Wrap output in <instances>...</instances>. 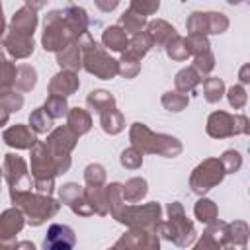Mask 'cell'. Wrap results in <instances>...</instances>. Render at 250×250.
Returning a JSON list of instances; mask_svg holds the SVG:
<instances>
[{
    "mask_svg": "<svg viewBox=\"0 0 250 250\" xmlns=\"http://www.w3.org/2000/svg\"><path fill=\"white\" fill-rule=\"evenodd\" d=\"M131 141L135 150H141V152H160L164 156H176L182 152V145L178 143V139L170 135H154L143 123L133 125Z\"/></svg>",
    "mask_w": 250,
    "mask_h": 250,
    "instance_id": "1",
    "label": "cell"
},
{
    "mask_svg": "<svg viewBox=\"0 0 250 250\" xmlns=\"http://www.w3.org/2000/svg\"><path fill=\"white\" fill-rule=\"evenodd\" d=\"M168 213H170V221L168 223H158L156 229L164 234V238L176 242L178 246L191 244L195 240V229H193L191 221L186 219L182 205L180 203H170Z\"/></svg>",
    "mask_w": 250,
    "mask_h": 250,
    "instance_id": "2",
    "label": "cell"
},
{
    "mask_svg": "<svg viewBox=\"0 0 250 250\" xmlns=\"http://www.w3.org/2000/svg\"><path fill=\"white\" fill-rule=\"evenodd\" d=\"M10 195H12V201L18 203L27 213L29 223L33 227L41 225L45 219H49L51 215H55L59 211V203L45 195H31L27 191H16V189H12Z\"/></svg>",
    "mask_w": 250,
    "mask_h": 250,
    "instance_id": "3",
    "label": "cell"
},
{
    "mask_svg": "<svg viewBox=\"0 0 250 250\" xmlns=\"http://www.w3.org/2000/svg\"><path fill=\"white\" fill-rule=\"evenodd\" d=\"M82 49H84V66L88 72L107 80V78H113L119 70L117 62L113 59H109L98 45L96 41L90 37V35H84V41H82Z\"/></svg>",
    "mask_w": 250,
    "mask_h": 250,
    "instance_id": "4",
    "label": "cell"
},
{
    "mask_svg": "<svg viewBox=\"0 0 250 250\" xmlns=\"http://www.w3.org/2000/svg\"><path fill=\"white\" fill-rule=\"evenodd\" d=\"M223 178H225V170H223L221 162H219L217 158H207V160H203V162L193 170L189 184H191V189H193L195 193H205V191H209L213 186L221 184Z\"/></svg>",
    "mask_w": 250,
    "mask_h": 250,
    "instance_id": "5",
    "label": "cell"
},
{
    "mask_svg": "<svg viewBox=\"0 0 250 250\" xmlns=\"http://www.w3.org/2000/svg\"><path fill=\"white\" fill-rule=\"evenodd\" d=\"M72 31L68 29L64 18L61 12H51L45 21V35H43V45L45 51H57L64 49L66 43L72 39Z\"/></svg>",
    "mask_w": 250,
    "mask_h": 250,
    "instance_id": "6",
    "label": "cell"
},
{
    "mask_svg": "<svg viewBox=\"0 0 250 250\" xmlns=\"http://www.w3.org/2000/svg\"><path fill=\"white\" fill-rule=\"evenodd\" d=\"M160 205L158 203H148L143 207H127L117 215V221L127 223L133 229H156L160 223Z\"/></svg>",
    "mask_w": 250,
    "mask_h": 250,
    "instance_id": "7",
    "label": "cell"
},
{
    "mask_svg": "<svg viewBox=\"0 0 250 250\" xmlns=\"http://www.w3.org/2000/svg\"><path fill=\"white\" fill-rule=\"evenodd\" d=\"M227 27H229V20L225 18V14L195 12L188 20V29L191 33H199V35H203V33H223Z\"/></svg>",
    "mask_w": 250,
    "mask_h": 250,
    "instance_id": "8",
    "label": "cell"
},
{
    "mask_svg": "<svg viewBox=\"0 0 250 250\" xmlns=\"http://www.w3.org/2000/svg\"><path fill=\"white\" fill-rule=\"evenodd\" d=\"M4 172H6L8 184L12 186V189L25 191L31 186V180H29V174H27V168H25V162L20 156L6 154V158H4Z\"/></svg>",
    "mask_w": 250,
    "mask_h": 250,
    "instance_id": "9",
    "label": "cell"
},
{
    "mask_svg": "<svg viewBox=\"0 0 250 250\" xmlns=\"http://www.w3.org/2000/svg\"><path fill=\"white\" fill-rule=\"evenodd\" d=\"M74 242H76V236L72 229H68L66 225H51L43 240V248L45 250H72Z\"/></svg>",
    "mask_w": 250,
    "mask_h": 250,
    "instance_id": "10",
    "label": "cell"
},
{
    "mask_svg": "<svg viewBox=\"0 0 250 250\" xmlns=\"http://www.w3.org/2000/svg\"><path fill=\"white\" fill-rule=\"evenodd\" d=\"M207 133L215 139H225V137L234 135L232 133V115H229L225 111L211 113L207 119Z\"/></svg>",
    "mask_w": 250,
    "mask_h": 250,
    "instance_id": "11",
    "label": "cell"
},
{
    "mask_svg": "<svg viewBox=\"0 0 250 250\" xmlns=\"http://www.w3.org/2000/svg\"><path fill=\"white\" fill-rule=\"evenodd\" d=\"M35 23H37V18H35V12L31 10V4H25L12 20V27H14V33H20V35H27L31 37L33 29H35Z\"/></svg>",
    "mask_w": 250,
    "mask_h": 250,
    "instance_id": "12",
    "label": "cell"
},
{
    "mask_svg": "<svg viewBox=\"0 0 250 250\" xmlns=\"http://www.w3.org/2000/svg\"><path fill=\"white\" fill-rule=\"evenodd\" d=\"M4 47L6 51L16 57V59H21V57H27L31 51H33V39L27 37V35H20V33H10L6 39H4Z\"/></svg>",
    "mask_w": 250,
    "mask_h": 250,
    "instance_id": "13",
    "label": "cell"
},
{
    "mask_svg": "<svg viewBox=\"0 0 250 250\" xmlns=\"http://www.w3.org/2000/svg\"><path fill=\"white\" fill-rule=\"evenodd\" d=\"M4 141L10 145V146H16V148H31L37 141H35V135L23 127V125H16V127H10L6 133H4Z\"/></svg>",
    "mask_w": 250,
    "mask_h": 250,
    "instance_id": "14",
    "label": "cell"
},
{
    "mask_svg": "<svg viewBox=\"0 0 250 250\" xmlns=\"http://www.w3.org/2000/svg\"><path fill=\"white\" fill-rule=\"evenodd\" d=\"M23 227V215L18 209H8L0 217V240L12 238Z\"/></svg>",
    "mask_w": 250,
    "mask_h": 250,
    "instance_id": "15",
    "label": "cell"
},
{
    "mask_svg": "<svg viewBox=\"0 0 250 250\" xmlns=\"http://www.w3.org/2000/svg\"><path fill=\"white\" fill-rule=\"evenodd\" d=\"M76 88H78V78H76L70 70H66V72H59V74L51 80V84H49L51 94H53V96H59V98L70 96Z\"/></svg>",
    "mask_w": 250,
    "mask_h": 250,
    "instance_id": "16",
    "label": "cell"
},
{
    "mask_svg": "<svg viewBox=\"0 0 250 250\" xmlns=\"http://www.w3.org/2000/svg\"><path fill=\"white\" fill-rule=\"evenodd\" d=\"M246 238H248V225H246V223L236 221V223H232V225H227V230H225V244L244 250V248H246Z\"/></svg>",
    "mask_w": 250,
    "mask_h": 250,
    "instance_id": "17",
    "label": "cell"
},
{
    "mask_svg": "<svg viewBox=\"0 0 250 250\" xmlns=\"http://www.w3.org/2000/svg\"><path fill=\"white\" fill-rule=\"evenodd\" d=\"M146 35H148L150 43L154 41L156 45H164V43H170V41L176 37V29L170 27L166 21H160V20H158V21H152V23L148 25Z\"/></svg>",
    "mask_w": 250,
    "mask_h": 250,
    "instance_id": "18",
    "label": "cell"
},
{
    "mask_svg": "<svg viewBox=\"0 0 250 250\" xmlns=\"http://www.w3.org/2000/svg\"><path fill=\"white\" fill-rule=\"evenodd\" d=\"M62 16H64V21H66L68 29L72 31V35H80V33L86 31L88 20H86V12H84L82 8L70 6V8H66V10L62 12Z\"/></svg>",
    "mask_w": 250,
    "mask_h": 250,
    "instance_id": "19",
    "label": "cell"
},
{
    "mask_svg": "<svg viewBox=\"0 0 250 250\" xmlns=\"http://www.w3.org/2000/svg\"><path fill=\"white\" fill-rule=\"evenodd\" d=\"M148 47H150V39H148V35H146V33H143V35H135V37H133V41L129 43V47L125 49L123 59H125V61L139 62V59L148 51Z\"/></svg>",
    "mask_w": 250,
    "mask_h": 250,
    "instance_id": "20",
    "label": "cell"
},
{
    "mask_svg": "<svg viewBox=\"0 0 250 250\" xmlns=\"http://www.w3.org/2000/svg\"><path fill=\"white\" fill-rule=\"evenodd\" d=\"M90 125H92L90 115H88L84 109L74 107V109L68 111V129H70L76 137L82 135V133H86V131L90 129Z\"/></svg>",
    "mask_w": 250,
    "mask_h": 250,
    "instance_id": "21",
    "label": "cell"
},
{
    "mask_svg": "<svg viewBox=\"0 0 250 250\" xmlns=\"http://www.w3.org/2000/svg\"><path fill=\"white\" fill-rule=\"evenodd\" d=\"M104 45L109 47L111 51H123V49H127L129 41H127L125 31L121 27H115L113 25V27H107L104 31Z\"/></svg>",
    "mask_w": 250,
    "mask_h": 250,
    "instance_id": "22",
    "label": "cell"
},
{
    "mask_svg": "<svg viewBox=\"0 0 250 250\" xmlns=\"http://www.w3.org/2000/svg\"><path fill=\"white\" fill-rule=\"evenodd\" d=\"M113 104H115L113 96L109 92H105V90H96V92H90V96H88V105L92 109H96L98 113L113 109Z\"/></svg>",
    "mask_w": 250,
    "mask_h": 250,
    "instance_id": "23",
    "label": "cell"
},
{
    "mask_svg": "<svg viewBox=\"0 0 250 250\" xmlns=\"http://www.w3.org/2000/svg\"><path fill=\"white\" fill-rule=\"evenodd\" d=\"M14 82H16V66L10 61H6L0 53V96L8 94Z\"/></svg>",
    "mask_w": 250,
    "mask_h": 250,
    "instance_id": "24",
    "label": "cell"
},
{
    "mask_svg": "<svg viewBox=\"0 0 250 250\" xmlns=\"http://www.w3.org/2000/svg\"><path fill=\"white\" fill-rule=\"evenodd\" d=\"M145 195H146V182L141 178H133L121 188V197L127 201H139Z\"/></svg>",
    "mask_w": 250,
    "mask_h": 250,
    "instance_id": "25",
    "label": "cell"
},
{
    "mask_svg": "<svg viewBox=\"0 0 250 250\" xmlns=\"http://www.w3.org/2000/svg\"><path fill=\"white\" fill-rule=\"evenodd\" d=\"M57 61H59L61 66H66V68H70V70L78 68V66H80V49H78V45H76V43L66 45V47L62 49V53H59Z\"/></svg>",
    "mask_w": 250,
    "mask_h": 250,
    "instance_id": "26",
    "label": "cell"
},
{
    "mask_svg": "<svg viewBox=\"0 0 250 250\" xmlns=\"http://www.w3.org/2000/svg\"><path fill=\"white\" fill-rule=\"evenodd\" d=\"M195 217L207 225L215 223L217 221V205L211 199H199L195 203Z\"/></svg>",
    "mask_w": 250,
    "mask_h": 250,
    "instance_id": "27",
    "label": "cell"
},
{
    "mask_svg": "<svg viewBox=\"0 0 250 250\" xmlns=\"http://www.w3.org/2000/svg\"><path fill=\"white\" fill-rule=\"evenodd\" d=\"M102 127H104L105 133H111V135L119 133L123 129V117H121V113L115 107L104 111L102 113Z\"/></svg>",
    "mask_w": 250,
    "mask_h": 250,
    "instance_id": "28",
    "label": "cell"
},
{
    "mask_svg": "<svg viewBox=\"0 0 250 250\" xmlns=\"http://www.w3.org/2000/svg\"><path fill=\"white\" fill-rule=\"evenodd\" d=\"M199 82V74L193 70V68H184L176 74V88L180 92H189L197 86Z\"/></svg>",
    "mask_w": 250,
    "mask_h": 250,
    "instance_id": "29",
    "label": "cell"
},
{
    "mask_svg": "<svg viewBox=\"0 0 250 250\" xmlns=\"http://www.w3.org/2000/svg\"><path fill=\"white\" fill-rule=\"evenodd\" d=\"M16 74H18V78H16L14 84H16L20 90H31V88L35 86V68H31L29 64L20 66V68L16 70Z\"/></svg>",
    "mask_w": 250,
    "mask_h": 250,
    "instance_id": "30",
    "label": "cell"
},
{
    "mask_svg": "<svg viewBox=\"0 0 250 250\" xmlns=\"http://www.w3.org/2000/svg\"><path fill=\"white\" fill-rule=\"evenodd\" d=\"M203 90H205V100L215 104L223 98V90H225V84L221 78H207L205 84H203Z\"/></svg>",
    "mask_w": 250,
    "mask_h": 250,
    "instance_id": "31",
    "label": "cell"
},
{
    "mask_svg": "<svg viewBox=\"0 0 250 250\" xmlns=\"http://www.w3.org/2000/svg\"><path fill=\"white\" fill-rule=\"evenodd\" d=\"M121 23L125 25V29H127V31H131V33H137V35H139L141 27L145 25V16H141L139 12H135L133 8H129V10H127V14H123V16H121Z\"/></svg>",
    "mask_w": 250,
    "mask_h": 250,
    "instance_id": "32",
    "label": "cell"
},
{
    "mask_svg": "<svg viewBox=\"0 0 250 250\" xmlns=\"http://www.w3.org/2000/svg\"><path fill=\"white\" fill-rule=\"evenodd\" d=\"M166 51H168V57H172V59H176V61H184V59L189 57V49H188L186 39H182V37H178V35L168 43Z\"/></svg>",
    "mask_w": 250,
    "mask_h": 250,
    "instance_id": "33",
    "label": "cell"
},
{
    "mask_svg": "<svg viewBox=\"0 0 250 250\" xmlns=\"http://www.w3.org/2000/svg\"><path fill=\"white\" fill-rule=\"evenodd\" d=\"M51 115L43 109V107H39V109H35L33 113H31V117H29V123H31V127L37 131V133H47L49 129H51Z\"/></svg>",
    "mask_w": 250,
    "mask_h": 250,
    "instance_id": "34",
    "label": "cell"
},
{
    "mask_svg": "<svg viewBox=\"0 0 250 250\" xmlns=\"http://www.w3.org/2000/svg\"><path fill=\"white\" fill-rule=\"evenodd\" d=\"M219 162H221L225 174H232V172H236V170L242 166V156H240L238 150H227V152L219 158Z\"/></svg>",
    "mask_w": 250,
    "mask_h": 250,
    "instance_id": "35",
    "label": "cell"
},
{
    "mask_svg": "<svg viewBox=\"0 0 250 250\" xmlns=\"http://www.w3.org/2000/svg\"><path fill=\"white\" fill-rule=\"evenodd\" d=\"M213 66H215V59H213L211 51H205V53H201V55H195V61H193V66H191V68H193L199 76H205Z\"/></svg>",
    "mask_w": 250,
    "mask_h": 250,
    "instance_id": "36",
    "label": "cell"
},
{
    "mask_svg": "<svg viewBox=\"0 0 250 250\" xmlns=\"http://www.w3.org/2000/svg\"><path fill=\"white\" fill-rule=\"evenodd\" d=\"M162 104L170 109V111H182L188 105V96L178 94V92H166L162 98Z\"/></svg>",
    "mask_w": 250,
    "mask_h": 250,
    "instance_id": "37",
    "label": "cell"
},
{
    "mask_svg": "<svg viewBox=\"0 0 250 250\" xmlns=\"http://www.w3.org/2000/svg\"><path fill=\"white\" fill-rule=\"evenodd\" d=\"M188 43V49H189V55H201L205 51H209V41L205 39V35H199V33H189V37L186 39Z\"/></svg>",
    "mask_w": 250,
    "mask_h": 250,
    "instance_id": "38",
    "label": "cell"
},
{
    "mask_svg": "<svg viewBox=\"0 0 250 250\" xmlns=\"http://www.w3.org/2000/svg\"><path fill=\"white\" fill-rule=\"evenodd\" d=\"M51 117H61L66 113V102L64 98H59V96H51L47 102H45V107H43Z\"/></svg>",
    "mask_w": 250,
    "mask_h": 250,
    "instance_id": "39",
    "label": "cell"
},
{
    "mask_svg": "<svg viewBox=\"0 0 250 250\" xmlns=\"http://www.w3.org/2000/svg\"><path fill=\"white\" fill-rule=\"evenodd\" d=\"M246 100H248L246 90H244L240 84L229 88V104H230L234 109H242V107L246 105Z\"/></svg>",
    "mask_w": 250,
    "mask_h": 250,
    "instance_id": "40",
    "label": "cell"
},
{
    "mask_svg": "<svg viewBox=\"0 0 250 250\" xmlns=\"http://www.w3.org/2000/svg\"><path fill=\"white\" fill-rule=\"evenodd\" d=\"M84 176H86L88 186H100V184L104 182V178H105V172H104V168H102L100 164H90V166L86 168Z\"/></svg>",
    "mask_w": 250,
    "mask_h": 250,
    "instance_id": "41",
    "label": "cell"
},
{
    "mask_svg": "<svg viewBox=\"0 0 250 250\" xmlns=\"http://www.w3.org/2000/svg\"><path fill=\"white\" fill-rule=\"evenodd\" d=\"M141 162H143V156H141V152L135 150V148H127V150L121 154V164L127 166V168H139Z\"/></svg>",
    "mask_w": 250,
    "mask_h": 250,
    "instance_id": "42",
    "label": "cell"
},
{
    "mask_svg": "<svg viewBox=\"0 0 250 250\" xmlns=\"http://www.w3.org/2000/svg\"><path fill=\"white\" fill-rule=\"evenodd\" d=\"M2 104H4V109L6 111H14V109H20L21 104H23V98L16 92H8L2 96Z\"/></svg>",
    "mask_w": 250,
    "mask_h": 250,
    "instance_id": "43",
    "label": "cell"
},
{
    "mask_svg": "<svg viewBox=\"0 0 250 250\" xmlns=\"http://www.w3.org/2000/svg\"><path fill=\"white\" fill-rule=\"evenodd\" d=\"M135 250H158V238H156V234L145 232Z\"/></svg>",
    "mask_w": 250,
    "mask_h": 250,
    "instance_id": "44",
    "label": "cell"
},
{
    "mask_svg": "<svg viewBox=\"0 0 250 250\" xmlns=\"http://www.w3.org/2000/svg\"><path fill=\"white\" fill-rule=\"evenodd\" d=\"M131 8L135 12H139L141 16H148V14H152V12L158 10V2H133Z\"/></svg>",
    "mask_w": 250,
    "mask_h": 250,
    "instance_id": "45",
    "label": "cell"
},
{
    "mask_svg": "<svg viewBox=\"0 0 250 250\" xmlns=\"http://www.w3.org/2000/svg\"><path fill=\"white\" fill-rule=\"evenodd\" d=\"M193 250H221V244L211 236V234H203V238L197 242V246Z\"/></svg>",
    "mask_w": 250,
    "mask_h": 250,
    "instance_id": "46",
    "label": "cell"
},
{
    "mask_svg": "<svg viewBox=\"0 0 250 250\" xmlns=\"http://www.w3.org/2000/svg\"><path fill=\"white\" fill-rule=\"evenodd\" d=\"M248 119L244 115H234L232 117V133L234 135H246L248 133Z\"/></svg>",
    "mask_w": 250,
    "mask_h": 250,
    "instance_id": "47",
    "label": "cell"
},
{
    "mask_svg": "<svg viewBox=\"0 0 250 250\" xmlns=\"http://www.w3.org/2000/svg\"><path fill=\"white\" fill-rule=\"evenodd\" d=\"M248 68H250V66H248V64H244V66H242V70H240V82H242V84H246V82L250 80V78H248Z\"/></svg>",
    "mask_w": 250,
    "mask_h": 250,
    "instance_id": "48",
    "label": "cell"
},
{
    "mask_svg": "<svg viewBox=\"0 0 250 250\" xmlns=\"http://www.w3.org/2000/svg\"><path fill=\"white\" fill-rule=\"evenodd\" d=\"M18 248V244H14V242H6V240H0V250H16Z\"/></svg>",
    "mask_w": 250,
    "mask_h": 250,
    "instance_id": "49",
    "label": "cell"
},
{
    "mask_svg": "<svg viewBox=\"0 0 250 250\" xmlns=\"http://www.w3.org/2000/svg\"><path fill=\"white\" fill-rule=\"evenodd\" d=\"M16 250H35V248H33V244H31V242H20Z\"/></svg>",
    "mask_w": 250,
    "mask_h": 250,
    "instance_id": "50",
    "label": "cell"
},
{
    "mask_svg": "<svg viewBox=\"0 0 250 250\" xmlns=\"http://www.w3.org/2000/svg\"><path fill=\"white\" fill-rule=\"evenodd\" d=\"M6 121H8V111H6V109L0 105V125H4Z\"/></svg>",
    "mask_w": 250,
    "mask_h": 250,
    "instance_id": "51",
    "label": "cell"
},
{
    "mask_svg": "<svg viewBox=\"0 0 250 250\" xmlns=\"http://www.w3.org/2000/svg\"><path fill=\"white\" fill-rule=\"evenodd\" d=\"M4 31V20H2V6H0V35Z\"/></svg>",
    "mask_w": 250,
    "mask_h": 250,
    "instance_id": "52",
    "label": "cell"
},
{
    "mask_svg": "<svg viewBox=\"0 0 250 250\" xmlns=\"http://www.w3.org/2000/svg\"><path fill=\"white\" fill-rule=\"evenodd\" d=\"M227 250H240V248H234V246H227Z\"/></svg>",
    "mask_w": 250,
    "mask_h": 250,
    "instance_id": "53",
    "label": "cell"
}]
</instances>
